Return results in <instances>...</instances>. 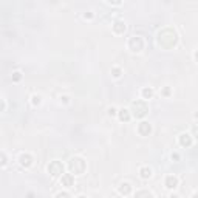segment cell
<instances>
[{"instance_id":"52a82bcc","label":"cell","mask_w":198,"mask_h":198,"mask_svg":"<svg viewBox=\"0 0 198 198\" xmlns=\"http://www.w3.org/2000/svg\"><path fill=\"white\" fill-rule=\"evenodd\" d=\"M177 186H178V178H177V177H172V175H169V177L166 178V187L175 189Z\"/></svg>"},{"instance_id":"277c9868","label":"cell","mask_w":198,"mask_h":198,"mask_svg":"<svg viewBox=\"0 0 198 198\" xmlns=\"http://www.w3.org/2000/svg\"><path fill=\"white\" fill-rule=\"evenodd\" d=\"M48 172H50L53 177H59V175H62V174H63V166H62V163H59V161H53V163H50V166H48Z\"/></svg>"},{"instance_id":"5b68a950","label":"cell","mask_w":198,"mask_h":198,"mask_svg":"<svg viewBox=\"0 0 198 198\" xmlns=\"http://www.w3.org/2000/svg\"><path fill=\"white\" fill-rule=\"evenodd\" d=\"M138 131H139L142 136H147L150 131H152V127H150L149 122H141V124L138 125Z\"/></svg>"},{"instance_id":"30bf717a","label":"cell","mask_w":198,"mask_h":198,"mask_svg":"<svg viewBox=\"0 0 198 198\" xmlns=\"http://www.w3.org/2000/svg\"><path fill=\"white\" fill-rule=\"evenodd\" d=\"M113 30H115V33H124L125 31V25H124V22H121V20H118V22H115V25H113Z\"/></svg>"},{"instance_id":"ba28073f","label":"cell","mask_w":198,"mask_h":198,"mask_svg":"<svg viewBox=\"0 0 198 198\" xmlns=\"http://www.w3.org/2000/svg\"><path fill=\"white\" fill-rule=\"evenodd\" d=\"M31 163H33V158H31L28 153H23V155H20V164H22V166H25V167H30V166H31Z\"/></svg>"},{"instance_id":"ac0fdd59","label":"cell","mask_w":198,"mask_h":198,"mask_svg":"<svg viewBox=\"0 0 198 198\" xmlns=\"http://www.w3.org/2000/svg\"><path fill=\"white\" fill-rule=\"evenodd\" d=\"M56 198H70V195H68L67 192H60V193L56 195Z\"/></svg>"},{"instance_id":"4fadbf2b","label":"cell","mask_w":198,"mask_h":198,"mask_svg":"<svg viewBox=\"0 0 198 198\" xmlns=\"http://www.w3.org/2000/svg\"><path fill=\"white\" fill-rule=\"evenodd\" d=\"M141 177L142 178H150L152 177V169L150 167H142L141 169Z\"/></svg>"},{"instance_id":"7c38bea8","label":"cell","mask_w":198,"mask_h":198,"mask_svg":"<svg viewBox=\"0 0 198 198\" xmlns=\"http://www.w3.org/2000/svg\"><path fill=\"white\" fill-rule=\"evenodd\" d=\"M119 119H121V121H125V122L130 119V113H128V110L122 109V110L119 112Z\"/></svg>"},{"instance_id":"44dd1931","label":"cell","mask_w":198,"mask_h":198,"mask_svg":"<svg viewBox=\"0 0 198 198\" xmlns=\"http://www.w3.org/2000/svg\"><path fill=\"white\" fill-rule=\"evenodd\" d=\"M109 113H110V115H115V113H116V110H115V109H113V107H112V109H110V110H109Z\"/></svg>"},{"instance_id":"7402d4cb","label":"cell","mask_w":198,"mask_h":198,"mask_svg":"<svg viewBox=\"0 0 198 198\" xmlns=\"http://www.w3.org/2000/svg\"><path fill=\"white\" fill-rule=\"evenodd\" d=\"M170 198H178V195H170Z\"/></svg>"},{"instance_id":"5bb4252c","label":"cell","mask_w":198,"mask_h":198,"mask_svg":"<svg viewBox=\"0 0 198 198\" xmlns=\"http://www.w3.org/2000/svg\"><path fill=\"white\" fill-rule=\"evenodd\" d=\"M142 96H144V99H150L153 96V90L152 88H144L142 90Z\"/></svg>"},{"instance_id":"9c48e42d","label":"cell","mask_w":198,"mask_h":198,"mask_svg":"<svg viewBox=\"0 0 198 198\" xmlns=\"http://www.w3.org/2000/svg\"><path fill=\"white\" fill-rule=\"evenodd\" d=\"M73 181H74V178H73V175L71 174H65L63 177H62V184L63 186H73Z\"/></svg>"},{"instance_id":"d6986e66","label":"cell","mask_w":198,"mask_h":198,"mask_svg":"<svg viewBox=\"0 0 198 198\" xmlns=\"http://www.w3.org/2000/svg\"><path fill=\"white\" fill-rule=\"evenodd\" d=\"M20 77H22V74L19 71H16L14 74H12V79H14V81H20Z\"/></svg>"},{"instance_id":"e0dca14e","label":"cell","mask_w":198,"mask_h":198,"mask_svg":"<svg viewBox=\"0 0 198 198\" xmlns=\"http://www.w3.org/2000/svg\"><path fill=\"white\" fill-rule=\"evenodd\" d=\"M112 73H113V76H115V77H119V76H121V70H119V68H113V70H112Z\"/></svg>"},{"instance_id":"2e32d148","label":"cell","mask_w":198,"mask_h":198,"mask_svg":"<svg viewBox=\"0 0 198 198\" xmlns=\"http://www.w3.org/2000/svg\"><path fill=\"white\" fill-rule=\"evenodd\" d=\"M33 104H34V105H39V104H41V96L34 95V96H33Z\"/></svg>"},{"instance_id":"7a4b0ae2","label":"cell","mask_w":198,"mask_h":198,"mask_svg":"<svg viewBox=\"0 0 198 198\" xmlns=\"http://www.w3.org/2000/svg\"><path fill=\"white\" fill-rule=\"evenodd\" d=\"M131 107H133V115L136 116V118H142L144 115H146L147 112H149V107H147V104L144 102V101H136V102H133L131 104Z\"/></svg>"},{"instance_id":"cb8c5ba5","label":"cell","mask_w":198,"mask_h":198,"mask_svg":"<svg viewBox=\"0 0 198 198\" xmlns=\"http://www.w3.org/2000/svg\"><path fill=\"white\" fill-rule=\"evenodd\" d=\"M77 198H85V196H77Z\"/></svg>"},{"instance_id":"8992f818","label":"cell","mask_w":198,"mask_h":198,"mask_svg":"<svg viewBox=\"0 0 198 198\" xmlns=\"http://www.w3.org/2000/svg\"><path fill=\"white\" fill-rule=\"evenodd\" d=\"M180 144H181L183 147H189V146H192V136L187 135V133H183V135L180 136Z\"/></svg>"},{"instance_id":"ffe728a7","label":"cell","mask_w":198,"mask_h":198,"mask_svg":"<svg viewBox=\"0 0 198 198\" xmlns=\"http://www.w3.org/2000/svg\"><path fill=\"white\" fill-rule=\"evenodd\" d=\"M3 109H5V102L0 99V112H3Z\"/></svg>"},{"instance_id":"603a6c76","label":"cell","mask_w":198,"mask_h":198,"mask_svg":"<svg viewBox=\"0 0 198 198\" xmlns=\"http://www.w3.org/2000/svg\"><path fill=\"white\" fill-rule=\"evenodd\" d=\"M192 198H196V193H193V196H192Z\"/></svg>"},{"instance_id":"9a60e30c","label":"cell","mask_w":198,"mask_h":198,"mask_svg":"<svg viewBox=\"0 0 198 198\" xmlns=\"http://www.w3.org/2000/svg\"><path fill=\"white\" fill-rule=\"evenodd\" d=\"M6 164V155L3 152H0V166H5Z\"/></svg>"},{"instance_id":"3957f363","label":"cell","mask_w":198,"mask_h":198,"mask_svg":"<svg viewBox=\"0 0 198 198\" xmlns=\"http://www.w3.org/2000/svg\"><path fill=\"white\" fill-rule=\"evenodd\" d=\"M128 47L131 51H135V53H139L142 48H144V41L139 37V36H133L130 39V42H128Z\"/></svg>"},{"instance_id":"8fae6325","label":"cell","mask_w":198,"mask_h":198,"mask_svg":"<svg viewBox=\"0 0 198 198\" xmlns=\"http://www.w3.org/2000/svg\"><path fill=\"white\" fill-rule=\"evenodd\" d=\"M131 192V187H130V184L128 183H122L121 186H119V193L122 195H128Z\"/></svg>"},{"instance_id":"6da1fadb","label":"cell","mask_w":198,"mask_h":198,"mask_svg":"<svg viewBox=\"0 0 198 198\" xmlns=\"http://www.w3.org/2000/svg\"><path fill=\"white\" fill-rule=\"evenodd\" d=\"M70 170L74 172L76 175H81L85 170V163L82 158H71L70 160Z\"/></svg>"}]
</instances>
